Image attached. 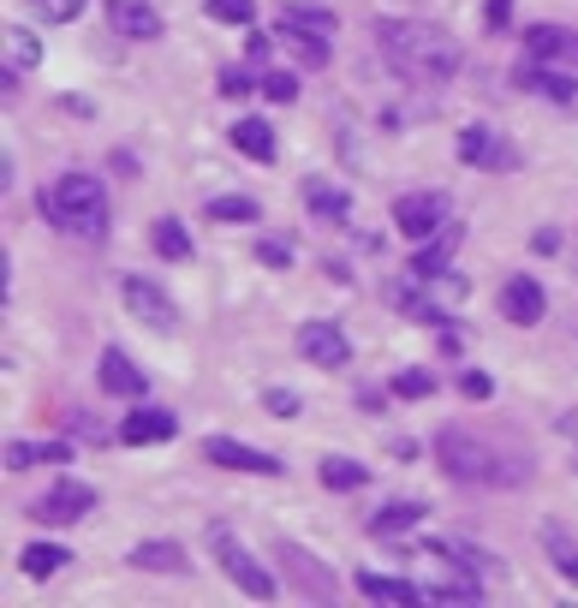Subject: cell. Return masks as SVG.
<instances>
[{"mask_svg":"<svg viewBox=\"0 0 578 608\" xmlns=\"http://www.w3.org/2000/svg\"><path fill=\"white\" fill-rule=\"evenodd\" d=\"M459 239H465V227H459V221H448V227L436 233V245H424L418 257H411V280H441V275H448Z\"/></svg>","mask_w":578,"mask_h":608,"instance_id":"obj_17","label":"cell"},{"mask_svg":"<svg viewBox=\"0 0 578 608\" xmlns=\"http://www.w3.org/2000/svg\"><path fill=\"white\" fill-rule=\"evenodd\" d=\"M180 436V418L161 406H138L131 418L120 424V441H131V448H150V441H173Z\"/></svg>","mask_w":578,"mask_h":608,"instance_id":"obj_15","label":"cell"},{"mask_svg":"<svg viewBox=\"0 0 578 608\" xmlns=\"http://www.w3.org/2000/svg\"><path fill=\"white\" fill-rule=\"evenodd\" d=\"M483 19H489V24H495V31H501V24L513 19V0H489V7H483Z\"/></svg>","mask_w":578,"mask_h":608,"instance_id":"obj_40","label":"cell"},{"mask_svg":"<svg viewBox=\"0 0 578 608\" xmlns=\"http://www.w3.org/2000/svg\"><path fill=\"white\" fill-rule=\"evenodd\" d=\"M12 54H19V66H36V61H42L36 36H24V31H19V49H12Z\"/></svg>","mask_w":578,"mask_h":608,"instance_id":"obj_41","label":"cell"},{"mask_svg":"<svg viewBox=\"0 0 578 608\" xmlns=\"http://www.w3.org/2000/svg\"><path fill=\"white\" fill-rule=\"evenodd\" d=\"M42 210L72 239H90V245L108 239V185L90 180V173H61V180L42 191Z\"/></svg>","mask_w":578,"mask_h":608,"instance_id":"obj_2","label":"cell"},{"mask_svg":"<svg viewBox=\"0 0 578 608\" xmlns=\"http://www.w3.org/2000/svg\"><path fill=\"white\" fill-rule=\"evenodd\" d=\"M459 156L478 161V168H489V173L518 168V150H513V143H501L489 126H465V131H459Z\"/></svg>","mask_w":578,"mask_h":608,"instance_id":"obj_13","label":"cell"},{"mask_svg":"<svg viewBox=\"0 0 578 608\" xmlns=\"http://www.w3.org/2000/svg\"><path fill=\"white\" fill-rule=\"evenodd\" d=\"M203 459H210V466H227V471H250V478H280V471H287L275 454H257L233 436H210L203 441Z\"/></svg>","mask_w":578,"mask_h":608,"instance_id":"obj_8","label":"cell"},{"mask_svg":"<svg viewBox=\"0 0 578 608\" xmlns=\"http://www.w3.org/2000/svg\"><path fill=\"white\" fill-rule=\"evenodd\" d=\"M304 210L310 215H329V221H346L352 203H346V191L329 185V180H304Z\"/></svg>","mask_w":578,"mask_h":608,"instance_id":"obj_24","label":"cell"},{"mask_svg":"<svg viewBox=\"0 0 578 608\" xmlns=\"http://www.w3.org/2000/svg\"><path fill=\"white\" fill-rule=\"evenodd\" d=\"M459 388H465V399H489V394H495V382H489L483 370H465V376H459Z\"/></svg>","mask_w":578,"mask_h":608,"instance_id":"obj_39","label":"cell"},{"mask_svg":"<svg viewBox=\"0 0 578 608\" xmlns=\"http://www.w3.org/2000/svg\"><path fill=\"white\" fill-rule=\"evenodd\" d=\"M131 567H143V573H191V561H185V548H180V543L150 537V543L131 548Z\"/></svg>","mask_w":578,"mask_h":608,"instance_id":"obj_20","label":"cell"},{"mask_svg":"<svg viewBox=\"0 0 578 608\" xmlns=\"http://www.w3.org/2000/svg\"><path fill=\"white\" fill-rule=\"evenodd\" d=\"M66 548H54V543H24L19 548V567H24V578H54V573H61L66 567Z\"/></svg>","mask_w":578,"mask_h":608,"instance_id":"obj_26","label":"cell"},{"mask_svg":"<svg viewBox=\"0 0 578 608\" xmlns=\"http://www.w3.org/2000/svg\"><path fill=\"white\" fill-rule=\"evenodd\" d=\"M436 555H448L453 567H465V573H478V578H501L507 567H501L489 548H478V543H465V537H448V543H436Z\"/></svg>","mask_w":578,"mask_h":608,"instance_id":"obj_19","label":"cell"},{"mask_svg":"<svg viewBox=\"0 0 578 608\" xmlns=\"http://www.w3.org/2000/svg\"><path fill=\"white\" fill-rule=\"evenodd\" d=\"M233 150L250 156V161H275V126H263V120H239V126H233Z\"/></svg>","mask_w":578,"mask_h":608,"instance_id":"obj_25","label":"cell"},{"mask_svg":"<svg viewBox=\"0 0 578 608\" xmlns=\"http://www.w3.org/2000/svg\"><path fill=\"white\" fill-rule=\"evenodd\" d=\"M120 299H126V310L143 322V329H173V322H180L173 299L156 287L150 275H120Z\"/></svg>","mask_w":578,"mask_h":608,"instance_id":"obj_6","label":"cell"},{"mask_svg":"<svg viewBox=\"0 0 578 608\" xmlns=\"http://www.w3.org/2000/svg\"><path fill=\"white\" fill-rule=\"evenodd\" d=\"M525 49H531V61H555V66L578 72V31H567V24H537L525 36Z\"/></svg>","mask_w":578,"mask_h":608,"instance_id":"obj_16","label":"cell"},{"mask_svg":"<svg viewBox=\"0 0 578 608\" xmlns=\"http://www.w3.org/2000/svg\"><path fill=\"white\" fill-rule=\"evenodd\" d=\"M280 31H292V36H329V31H334V12H329V7H304V0H292V7L280 12Z\"/></svg>","mask_w":578,"mask_h":608,"instance_id":"obj_23","label":"cell"},{"mask_svg":"<svg viewBox=\"0 0 578 608\" xmlns=\"http://www.w3.org/2000/svg\"><path fill=\"white\" fill-rule=\"evenodd\" d=\"M150 245L161 250V257H168V263H185L191 257V233L180 227V221H173V215H161L156 221V227H150Z\"/></svg>","mask_w":578,"mask_h":608,"instance_id":"obj_28","label":"cell"},{"mask_svg":"<svg viewBox=\"0 0 578 608\" xmlns=\"http://www.w3.org/2000/svg\"><path fill=\"white\" fill-rule=\"evenodd\" d=\"M108 24H114V36H131V42L161 36V12L150 0H108Z\"/></svg>","mask_w":578,"mask_h":608,"instance_id":"obj_14","label":"cell"},{"mask_svg":"<svg viewBox=\"0 0 578 608\" xmlns=\"http://www.w3.org/2000/svg\"><path fill=\"white\" fill-rule=\"evenodd\" d=\"M429 388H436V382H429L424 370H399V376H394V394H399V399H424Z\"/></svg>","mask_w":578,"mask_h":608,"instance_id":"obj_35","label":"cell"},{"mask_svg":"<svg viewBox=\"0 0 578 608\" xmlns=\"http://www.w3.org/2000/svg\"><path fill=\"white\" fill-rule=\"evenodd\" d=\"M299 352L317 370H346V359H352V340L334 329V322H322V317H310L304 329H299Z\"/></svg>","mask_w":578,"mask_h":608,"instance_id":"obj_11","label":"cell"},{"mask_svg":"<svg viewBox=\"0 0 578 608\" xmlns=\"http://www.w3.org/2000/svg\"><path fill=\"white\" fill-rule=\"evenodd\" d=\"M531 250H560V233L555 227H537V233H531Z\"/></svg>","mask_w":578,"mask_h":608,"instance_id":"obj_42","label":"cell"},{"mask_svg":"<svg viewBox=\"0 0 578 608\" xmlns=\"http://www.w3.org/2000/svg\"><path fill=\"white\" fill-rule=\"evenodd\" d=\"M90 508H96V489L66 478V483H54L49 495L36 501V508H31V519H36V525H78V519L90 513Z\"/></svg>","mask_w":578,"mask_h":608,"instance_id":"obj_7","label":"cell"},{"mask_svg":"<svg viewBox=\"0 0 578 608\" xmlns=\"http://www.w3.org/2000/svg\"><path fill=\"white\" fill-rule=\"evenodd\" d=\"M394 227L418 245L436 239V233L448 227V198H441V191H406V198L394 203Z\"/></svg>","mask_w":578,"mask_h":608,"instance_id":"obj_5","label":"cell"},{"mask_svg":"<svg viewBox=\"0 0 578 608\" xmlns=\"http://www.w3.org/2000/svg\"><path fill=\"white\" fill-rule=\"evenodd\" d=\"M436 459L441 471H448L453 483H501L507 471H501V454L489 448V441H478L471 429H436Z\"/></svg>","mask_w":578,"mask_h":608,"instance_id":"obj_3","label":"cell"},{"mask_svg":"<svg viewBox=\"0 0 578 608\" xmlns=\"http://www.w3.org/2000/svg\"><path fill=\"white\" fill-rule=\"evenodd\" d=\"M280 567H287V578H292V590H304V597H317V602H329L334 597V573L322 567L310 548H299V543H280Z\"/></svg>","mask_w":578,"mask_h":608,"instance_id":"obj_10","label":"cell"},{"mask_svg":"<svg viewBox=\"0 0 578 608\" xmlns=\"http://www.w3.org/2000/svg\"><path fill=\"white\" fill-rule=\"evenodd\" d=\"M263 210L250 198H210V221H257Z\"/></svg>","mask_w":578,"mask_h":608,"instance_id":"obj_32","label":"cell"},{"mask_svg":"<svg viewBox=\"0 0 578 608\" xmlns=\"http://www.w3.org/2000/svg\"><path fill=\"white\" fill-rule=\"evenodd\" d=\"M501 310H507V322H518V329H537L548 299H543V287L531 275H507L501 280Z\"/></svg>","mask_w":578,"mask_h":608,"instance_id":"obj_12","label":"cell"},{"mask_svg":"<svg viewBox=\"0 0 578 608\" xmlns=\"http://www.w3.org/2000/svg\"><path fill=\"white\" fill-rule=\"evenodd\" d=\"M101 388H108V394H120V399H143L150 376H143V370L131 364L120 346H108V352H101Z\"/></svg>","mask_w":578,"mask_h":608,"instance_id":"obj_18","label":"cell"},{"mask_svg":"<svg viewBox=\"0 0 578 608\" xmlns=\"http://www.w3.org/2000/svg\"><path fill=\"white\" fill-rule=\"evenodd\" d=\"M210 555H215V567L245 590V597H257V602L275 597V573L239 543V531H233V525H210Z\"/></svg>","mask_w":578,"mask_h":608,"instance_id":"obj_4","label":"cell"},{"mask_svg":"<svg viewBox=\"0 0 578 608\" xmlns=\"http://www.w3.org/2000/svg\"><path fill=\"white\" fill-rule=\"evenodd\" d=\"M518 84H525L531 96H548V102H560V108H578V72L572 66L525 61V66H518Z\"/></svg>","mask_w":578,"mask_h":608,"instance_id":"obj_9","label":"cell"},{"mask_svg":"<svg viewBox=\"0 0 578 608\" xmlns=\"http://www.w3.org/2000/svg\"><path fill=\"white\" fill-rule=\"evenodd\" d=\"M543 548H548V561H555V567L578 585V543L567 537V531H560V525H543Z\"/></svg>","mask_w":578,"mask_h":608,"instance_id":"obj_29","label":"cell"},{"mask_svg":"<svg viewBox=\"0 0 578 608\" xmlns=\"http://www.w3.org/2000/svg\"><path fill=\"white\" fill-rule=\"evenodd\" d=\"M72 448L66 441H12L7 448V466L12 471H31V466H66Z\"/></svg>","mask_w":578,"mask_h":608,"instance_id":"obj_22","label":"cell"},{"mask_svg":"<svg viewBox=\"0 0 578 608\" xmlns=\"http://www.w3.org/2000/svg\"><path fill=\"white\" fill-rule=\"evenodd\" d=\"M250 90H257V78H250V72H239V66L221 72V96H250Z\"/></svg>","mask_w":578,"mask_h":608,"instance_id":"obj_37","label":"cell"},{"mask_svg":"<svg viewBox=\"0 0 578 608\" xmlns=\"http://www.w3.org/2000/svg\"><path fill=\"white\" fill-rule=\"evenodd\" d=\"M358 590H364L370 602H399V608L424 602V585H411V578H382V573H358Z\"/></svg>","mask_w":578,"mask_h":608,"instance_id":"obj_21","label":"cell"},{"mask_svg":"<svg viewBox=\"0 0 578 608\" xmlns=\"http://www.w3.org/2000/svg\"><path fill=\"white\" fill-rule=\"evenodd\" d=\"M263 406H269L275 418H299V394H287V388H263Z\"/></svg>","mask_w":578,"mask_h":608,"instance_id":"obj_36","label":"cell"},{"mask_svg":"<svg viewBox=\"0 0 578 608\" xmlns=\"http://www.w3.org/2000/svg\"><path fill=\"white\" fill-rule=\"evenodd\" d=\"M364 478H370V471L358 466V459H346V454L322 459V483H329V489H364Z\"/></svg>","mask_w":578,"mask_h":608,"instance_id":"obj_30","label":"cell"},{"mask_svg":"<svg viewBox=\"0 0 578 608\" xmlns=\"http://www.w3.org/2000/svg\"><path fill=\"white\" fill-rule=\"evenodd\" d=\"M203 12L221 19V24H250L257 19V0H203Z\"/></svg>","mask_w":578,"mask_h":608,"instance_id":"obj_31","label":"cell"},{"mask_svg":"<svg viewBox=\"0 0 578 608\" xmlns=\"http://www.w3.org/2000/svg\"><path fill=\"white\" fill-rule=\"evenodd\" d=\"M418 519H424V501H388V508L370 519V531H376V537H399V531H411Z\"/></svg>","mask_w":578,"mask_h":608,"instance_id":"obj_27","label":"cell"},{"mask_svg":"<svg viewBox=\"0 0 578 608\" xmlns=\"http://www.w3.org/2000/svg\"><path fill=\"white\" fill-rule=\"evenodd\" d=\"M376 49L382 61L406 78H424V84H448L459 72V49L453 36H441L436 24H411V19H382L376 24Z\"/></svg>","mask_w":578,"mask_h":608,"instance_id":"obj_1","label":"cell"},{"mask_svg":"<svg viewBox=\"0 0 578 608\" xmlns=\"http://www.w3.org/2000/svg\"><path fill=\"white\" fill-rule=\"evenodd\" d=\"M263 96H269V102H292V96H299V78H292V72H263Z\"/></svg>","mask_w":578,"mask_h":608,"instance_id":"obj_34","label":"cell"},{"mask_svg":"<svg viewBox=\"0 0 578 608\" xmlns=\"http://www.w3.org/2000/svg\"><path fill=\"white\" fill-rule=\"evenodd\" d=\"M31 12H36V19H49V24H66V19H78V12H84V0H31Z\"/></svg>","mask_w":578,"mask_h":608,"instance_id":"obj_33","label":"cell"},{"mask_svg":"<svg viewBox=\"0 0 578 608\" xmlns=\"http://www.w3.org/2000/svg\"><path fill=\"white\" fill-rule=\"evenodd\" d=\"M299 61L322 66V61H329V36H299Z\"/></svg>","mask_w":578,"mask_h":608,"instance_id":"obj_38","label":"cell"}]
</instances>
